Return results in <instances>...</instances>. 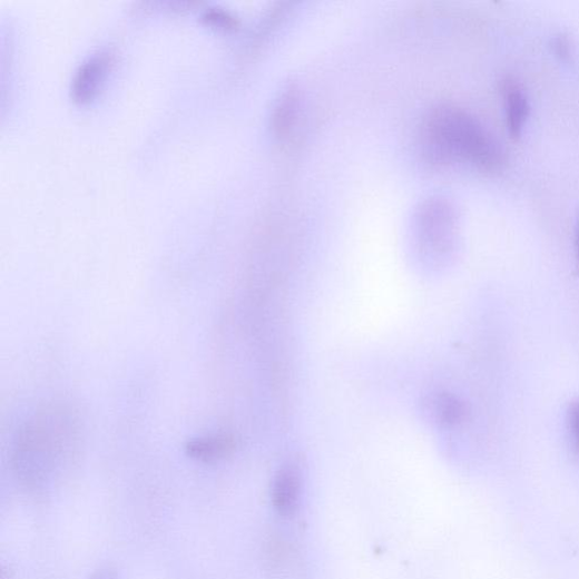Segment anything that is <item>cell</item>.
<instances>
[{"label": "cell", "mask_w": 579, "mask_h": 579, "mask_svg": "<svg viewBox=\"0 0 579 579\" xmlns=\"http://www.w3.org/2000/svg\"><path fill=\"white\" fill-rule=\"evenodd\" d=\"M418 137L421 159L433 170L468 166L498 173L507 164V154L490 129L454 105L431 108L421 121Z\"/></svg>", "instance_id": "1"}, {"label": "cell", "mask_w": 579, "mask_h": 579, "mask_svg": "<svg viewBox=\"0 0 579 579\" xmlns=\"http://www.w3.org/2000/svg\"><path fill=\"white\" fill-rule=\"evenodd\" d=\"M415 236L425 253L440 256L453 246L457 216L454 208L440 198H431L420 206L415 216Z\"/></svg>", "instance_id": "2"}, {"label": "cell", "mask_w": 579, "mask_h": 579, "mask_svg": "<svg viewBox=\"0 0 579 579\" xmlns=\"http://www.w3.org/2000/svg\"><path fill=\"white\" fill-rule=\"evenodd\" d=\"M303 470L298 462L285 463L276 473L272 485L275 512L283 519L294 518L301 506Z\"/></svg>", "instance_id": "3"}, {"label": "cell", "mask_w": 579, "mask_h": 579, "mask_svg": "<svg viewBox=\"0 0 579 579\" xmlns=\"http://www.w3.org/2000/svg\"><path fill=\"white\" fill-rule=\"evenodd\" d=\"M501 94L506 108L507 127L513 138L521 137L530 116V101L522 86L514 79L501 82Z\"/></svg>", "instance_id": "4"}, {"label": "cell", "mask_w": 579, "mask_h": 579, "mask_svg": "<svg viewBox=\"0 0 579 579\" xmlns=\"http://www.w3.org/2000/svg\"><path fill=\"white\" fill-rule=\"evenodd\" d=\"M426 406L432 420L446 428L463 424L470 414L468 404L459 396L450 393H441L430 398Z\"/></svg>", "instance_id": "5"}, {"label": "cell", "mask_w": 579, "mask_h": 579, "mask_svg": "<svg viewBox=\"0 0 579 579\" xmlns=\"http://www.w3.org/2000/svg\"><path fill=\"white\" fill-rule=\"evenodd\" d=\"M236 448L229 436H215L193 441L187 446V453L195 460L214 462L229 457Z\"/></svg>", "instance_id": "6"}, {"label": "cell", "mask_w": 579, "mask_h": 579, "mask_svg": "<svg viewBox=\"0 0 579 579\" xmlns=\"http://www.w3.org/2000/svg\"><path fill=\"white\" fill-rule=\"evenodd\" d=\"M300 111V99L295 89L286 90L275 109L274 128L276 134L286 135L294 125Z\"/></svg>", "instance_id": "7"}, {"label": "cell", "mask_w": 579, "mask_h": 579, "mask_svg": "<svg viewBox=\"0 0 579 579\" xmlns=\"http://www.w3.org/2000/svg\"><path fill=\"white\" fill-rule=\"evenodd\" d=\"M102 65V59L92 58L84 67H81V71L79 72V79L77 81L76 91L85 98L86 94H89L94 90V85H96L98 80V72H100Z\"/></svg>", "instance_id": "8"}, {"label": "cell", "mask_w": 579, "mask_h": 579, "mask_svg": "<svg viewBox=\"0 0 579 579\" xmlns=\"http://www.w3.org/2000/svg\"><path fill=\"white\" fill-rule=\"evenodd\" d=\"M568 426L572 443L576 450L579 452V401L572 403L569 408Z\"/></svg>", "instance_id": "9"}, {"label": "cell", "mask_w": 579, "mask_h": 579, "mask_svg": "<svg viewBox=\"0 0 579 579\" xmlns=\"http://www.w3.org/2000/svg\"><path fill=\"white\" fill-rule=\"evenodd\" d=\"M552 50L562 61H569L572 55V47L567 36L558 35L552 38Z\"/></svg>", "instance_id": "10"}, {"label": "cell", "mask_w": 579, "mask_h": 579, "mask_svg": "<svg viewBox=\"0 0 579 579\" xmlns=\"http://www.w3.org/2000/svg\"><path fill=\"white\" fill-rule=\"evenodd\" d=\"M89 579H120L118 572L111 567L97 569Z\"/></svg>", "instance_id": "11"}, {"label": "cell", "mask_w": 579, "mask_h": 579, "mask_svg": "<svg viewBox=\"0 0 579 579\" xmlns=\"http://www.w3.org/2000/svg\"><path fill=\"white\" fill-rule=\"evenodd\" d=\"M575 251H576L577 268L579 269V217H578V224H577V230H576Z\"/></svg>", "instance_id": "12"}]
</instances>
